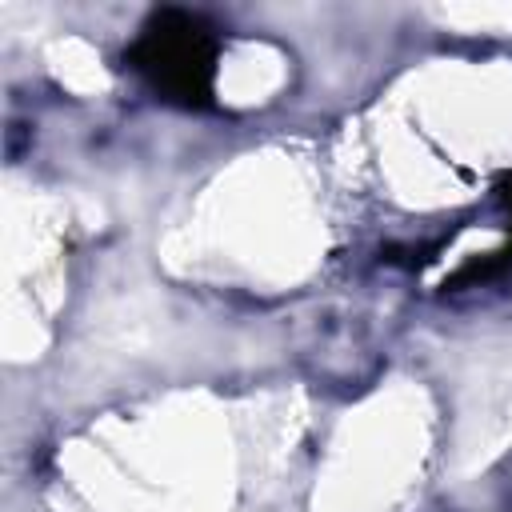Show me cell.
I'll return each instance as SVG.
<instances>
[{
	"label": "cell",
	"mask_w": 512,
	"mask_h": 512,
	"mask_svg": "<svg viewBox=\"0 0 512 512\" xmlns=\"http://www.w3.org/2000/svg\"><path fill=\"white\" fill-rule=\"evenodd\" d=\"M216 60V28L184 8H156L124 48V64L148 84V92L188 112L216 104Z\"/></svg>",
	"instance_id": "6da1fadb"
},
{
	"label": "cell",
	"mask_w": 512,
	"mask_h": 512,
	"mask_svg": "<svg viewBox=\"0 0 512 512\" xmlns=\"http://www.w3.org/2000/svg\"><path fill=\"white\" fill-rule=\"evenodd\" d=\"M500 200H504V208H508V244H504V248H496V252H488V256H480V260H468L456 276H448V280H444V288L480 284V280H492V276H500V272H508V268H512V172L500 180Z\"/></svg>",
	"instance_id": "7a4b0ae2"
}]
</instances>
